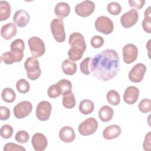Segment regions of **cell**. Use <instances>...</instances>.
<instances>
[{"label":"cell","mask_w":151,"mask_h":151,"mask_svg":"<svg viewBox=\"0 0 151 151\" xmlns=\"http://www.w3.org/2000/svg\"><path fill=\"white\" fill-rule=\"evenodd\" d=\"M93 77L103 81L113 79L120 70V58L113 49H106L96 54L90 61Z\"/></svg>","instance_id":"6da1fadb"},{"label":"cell","mask_w":151,"mask_h":151,"mask_svg":"<svg viewBox=\"0 0 151 151\" xmlns=\"http://www.w3.org/2000/svg\"><path fill=\"white\" fill-rule=\"evenodd\" d=\"M27 77L31 80L38 79L41 74L39 61L34 57H28L24 63Z\"/></svg>","instance_id":"7a4b0ae2"},{"label":"cell","mask_w":151,"mask_h":151,"mask_svg":"<svg viewBox=\"0 0 151 151\" xmlns=\"http://www.w3.org/2000/svg\"><path fill=\"white\" fill-rule=\"evenodd\" d=\"M51 31L55 40L58 42H63L65 40L64 22L62 19L54 18L50 24Z\"/></svg>","instance_id":"3957f363"},{"label":"cell","mask_w":151,"mask_h":151,"mask_svg":"<svg viewBox=\"0 0 151 151\" xmlns=\"http://www.w3.org/2000/svg\"><path fill=\"white\" fill-rule=\"evenodd\" d=\"M28 44L31 52L34 58L42 56L45 52L44 41L38 37H32L28 40Z\"/></svg>","instance_id":"277c9868"},{"label":"cell","mask_w":151,"mask_h":151,"mask_svg":"<svg viewBox=\"0 0 151 151\" xmlns=\"http://www.w3.org/2000/svg\"><path fill=\"white\" fill-rule=\"evenodd\" d=\"M96 29L105 35L111 34L114 29V24L110 18L106 16L98 17L94 23Z\"/></svg>","instance_id":"5b68a950"},{"label":"cell","mask_w":151,"mask_h":151,"mask_svg":"<svg viewBox=\"0 0 151 151\" xmlns=\"http://www.w3.org/2000/svg\"><path fill=\"white\" fill-rule=\"evenodd\" d=\"M98 127V122L94 117H89L82 122L78 126V130L82 136H87L94 134Z\"/></svg>","instance_id":"8992f818"},{"label":"cell","mask_w":151,"mask_h":151,"mask_svg":"<svg viewBox=\"0 0 151 151\" xmlns=\"http://www.w3.org/2000/svg\"><path fill=\"white\" fill-rule=\"evenodd\" d=\"M95 9V4L91 1H84L77 4L74 8L76 14L81 17H87L91 15Z\"/></svg>","instance_id":"52a82bcc"},{"label":"cell","mask_w":151,"mask_h":151,"mask_svg":"<svg viewBox=\"0 0 151 151\" xmlns=\"http://www.w3.org/2000/svg\"><path fill=\"white\" fill-rule=\"evenodd\" d=\"M32 105L29 101H22L14 107V115L19 119L28 116L32 111Z\"/></svg>","instance_id":"ba28073f"},{"label":"cell","mask_w":151,"mask_h":151,"mask_svg":"<svg viewBox=\"0 0 151 151\" xmlns=\"http://www.w3.org/2000/svg\"><path fill=\"white\" fill-rule=\"evenodd\" d=\"M52 110L51 103L47 101H40L36 108V116L40 121H46L49 119Z\"/></svg>","instance_id":"9c48e42d"},{"label":"cell","mask_w":151,"mask_h":151,"mask_svg":"<svg viewBox=\"0 0 151 151\" xmlns=\"http://www.w3.org/2000/svg\"><path fill=\"white\" fill-rule=\"evenodd\" d=\"M146 71V67L143 63L135 64L129 73V78L133 83H140L144 78Z\"/></svg>","instance_id":"30bf717a"},{"label":"cell","mask_w":151,"mask_h":151,"mask_svg":"<svg viewBox=\"0 0 151 151\" xmlns=\"http://www.w3.org/2000/svg\"><path fill=\"white\" fill-rule=\"evenodd\" d=\"M123 61L127 64L133 63L137 58L138 49L133 44H127L124 46L122 50Z\"/></svg>","instance_id":"8fae6325"},{"label":"cell","mask_w":151,"mask_h":151,"mask_svg":"<svg viewBox=\"0 0 151 151\" xmlns=\"http://www.w3.org/2000/svg\"><path fill=\"white\" fill-rule=\"evenodd\" d=\"M139 13L135 9H132L124 13L120 17L122 25L125 28H129L134 25L138 21Z\"/></svg>","instance_id":"7c38bea8"},{"label":"cell","mask_w":151,"mask_h":151,"mask_svg":"<svg viewBox=\"0 0 151 151\" xmlns=\"http://www.w3.org/2000/svg\"><path fill=\"white\" fill-rule=\"evenodd\" d=\"M31 144L35 151H42L46 149L48 145V140L42 133H36L32 137Z\"/></svg>","instance_id":"4fadbf2b"},{"label":"cell","mask_w":151,"mask_h":151,"mask_svg":"<svg viewBox=\"0 0 151 151\" xmlns=\"http://www.w3.org/2000/svg\"><path fill=\"white\" fill-rule=\"evenodd\" d=\"M139 96V90L135 86L127 87L123 94V100L124 102L128 104H134Z\"/></svg>","instance_id":"5bb4252c"},{"label":"cell","mask_w":151,"mask_h":151,"mask_svg":"<svg viewBox=\"0 0 151 151\" xmlns=\"http://www.w3.org/2000/svg\"><path fill=\"white\" fill-rule=\"evenodd\" d=\"M30 16L29 13L24 9L17 11L13 17L14 23L19 27H25L29 22Z\"/></svg>","instance_id":"9a60e30c"},{"label":"cell","mask_w":151,"mask_h":151,"mask_svg":"<svg viewBox=\"0 0 151 151\" xmlns=\"http://www.w3.org/2000/svg\"><path fill=\"white\" fill-rule=\"evenodd\" d=\"M11 51L14 52L17 57V63L20 62L24 57L25 44L22 39L18 38L13 41L10 45Z\"/></svg>","instance_id":"2e32d148"},{"label":"cell","mask_w":151,"mask_h":151,"mask_svg":"<svg viewBox=\"0 0 151 151\" xmlns=\"http://www.w3.org/2000/svg\"><path fill=\"white\" fill-rule=\"evenodd\" d=\"M69 44L71 47H78L84 51L86 50V44L83 35L78 32H74L69 36Z\"/></svg>","instance_id":"e0dca14e"},{"label":"cell","mask_w":151,"mask_h":151,"mask_svg":"<svg viewBox=\"0 0 151 151\" xmlns=\"http://www.w3.org/2000/svg\"><path fill=\"white\" fill-rule=\"evenodd\" d=\"M59 137L64 143H71L76 138V134L74 129L68 126L63 127L59 131Z\"/></svg>","instance_id":"ac0fdd59"},{"label":"cell","mask_w":151,"mask_h":151,"mask_svg":"<svg viewBox=\"0 0 151 151\" xmlns=\"http://www.w3.org/2000/svg\"><path fill=\"white\" fill-rule=\"evenodd\" d=\"M17 32L16 24L12 22H9L1 27V35L4 39L9 40L16 35Z\"/></svg>","instance_id":"d6986e66"},{"label":"cell","mask_w":151,"mask_h":151,"mask_svg":"<svg viewBox=\"0 0 151 151\" xmlns=\"http://www.w3.org/2000/svg\"><path fill=\"white\" fill-rule=\"evenodd\" d=\"M122 132L121 128L117 124L107 126L103 131V136L106 140H111L119 137Z\"/></svg>","instance_id":"ffe728a7"},{"label":"cell","mask_w":151,"mask_h":151,"mask_svg":"<svg viewBox=\"0 0 151 151\" xmlns=\"http://www.w3.org/2000/svg\"><path fill=\"white\" fill-rule=\"evenodd\" d=\"M70 12L69 5L65 2H60L57 4L54 8L55 14L60 19L67 17Z\"/></svg>","instance_id":"44dd1931"},{"label":"cell","mask_w":151,"mask_h":151,"mask_svg":"<svg viewBox=\"0 0 151 151\" xmlns=\"http://www.w3.org/2000/svg\"><path fill=\"white\" fill-rule=\"evenodd\" d=\"M113 109L107 105L102 106L100 109L98 114L100 119L103 122H107L111 120L113 116Z\"/></svg>","instance_id":"7402d4cb"},{"label":"cell","mask_w":151,"mask_h":151,"mask_svg":"<svg viewBox=\"0 0 151 151\" xmlns=\"http://www.w3.org/2000/svg\"><path fill=\"white\" fill-rule=\"evenodd\" d=\"M62 70L63 73L66 75H73L77 71V64L70 59H65L62 63Z\"/></svg>","instance_id":"603a6c76"},{"label":"cell","mask_w":151,"mask_h":151,"mask_svg":"<svg viewBox=\"0 0 151 151\" xmlns=\"http://www.w3.org/2000/svg\"><path fill=\"white\" fill-rule=\"evenodd\" d=\"M79 111L84 115L91 114L94 109V104L93 101L88 99L83 100L79 104Z\"/></svg>","instance_id":"cb8c5ba5"},{"label":"cell","mask_w":151,"mask_h":151,"mask_svg":"<svg viewBox=\"0 0 151 151\" xmlns=\"http://www.w3.org/2000/svg\"><path fill=\"white\" fill-rule=\"evenodd\" d=\"M11 5L6 1H0V21H3L8 19L11 15Z\"/></svg>","instance_id":"d4e9b609"},{"label":"cell","mask_w":151,"mask_h":151,"mask_svg":"<svg viewBox=\"0 0 151 151\" xmlns=\"http://www.w3.org/2000/svg\"><path fill=\"white\" fill-rule=\"evenodd\" d=\"M63 105L66 109H73L75 107L76 101L74 94L71 92L63 95Z\"/></svg>","instance_id":"484cf974"},{"label":"cell","mask_w":151,"mask_h":151,"mask_svg":"<svg viewBox=\"0 0 151 151\" xmlns=\"http://www.w3.org/2000/svg\"><path fill=\"white\" fill-rule=\"evenodd\" d=\"M84 52L85 51L80 48L71 47L68 51V56L71 61H78L82 58Z\"/></svg>","instance_id":"4316f807"},{"label":"cell","mask_w":151,"mask_h":151,"mask_svg":"<svg viewBox=\"0 0 151 151\" xmlns=\"http://www.w3.org/2000/svg\"><path fill=\"white\" fill-rule=\"evenodd\" d=\"M1 97L5 102L11 103L15 100L16 94L11 88L6 87L2 90L1 93Z\"/></svg>","instance_id":"83f0119b"},{"label":"cell","mask_w":151,"mask_h":151,"mask_svg":"<svg viewBox=\"0 0 151 151\" xmlns=\"http://www.w3.org/2000/svg\"><path fill=\"white\" fill-rule=\"evenodd\" d=\"M150 6H149L144 12V19L142 21V27L143 30L147 33L151 32V11Z\"/></svg>","instance_id":"f1b7e54d"},{"label":"cell","mask_w":151,"mask_h":151,"mask_svg":"<svg viewBox=\"0 0 151 151\" xmlns=\"http://www.w3.org/2000/svg\"><path fill=\"white\" fill-rule=\"evenodd\" d=\"M106 99L107 102L113 106H117L120 102V94L114 90H110L107 93Z\"/></svg>","instance_id":"f546056e"},{"label":"cell","mask_w":151,"mask_h":151,"mask_svg":"<svg viewBox=\"0 0 151 151\" xmlns=\"http://www.w3.org/2000/svg\"><path fill=\"white\" fill-rule=\"evenodd\" d=\"M16 87L18 92L22 94H25L29 91L30 89V84L25 79L21 78L17 81Z\"/></svg>","instance_id":"4dcf8cb0"},{"label":"cell","mask_w":151,"mask_h":151,"mask_svg":"<svg viewBox=\"0 0 151 151\" xmlns=\"http://www.w3.org/2000/svg\"><path fill=\"white\" fill-rule=\"evenodd\" d=\"M57 83L60 87L62 95L71 92L72 84L70 80L67 79H61Z\"/></svg>","instance_id":"1f68e13d"},{"label":"cell","mask_w":151,"mask_h":151,"mask_svg":"<svg viewBox=\"0 0 151 151\" xmlns=\"http://www.w3.org/2000/svg\"><path fill=\"white\" fill-rule=\"evenodd\" d=\"M1 61L6 64H12L17 63V57L12 51H6L2 54Z\"/></svg>","instance_id":"d6a6232c"},{"label":"cell","mask_w":151,"mask_h":151,"mask_svg":"<svg viewBox=\"0 0 151 151\" xmlns=\"http://www.w3.org/2000/svg\"><path fill=\"white\" fill-rule=\"evenodd\" d=\"M47 94L50 98L55 99L61 95V91L60 86L57 84H54L50 86L47 90Z\"/></svg>","instance_id":"836d02e7"},{"label":"cell","mask_w":151,"mask_h":151,"mask_svg":"<svg viewBox=\"0 0 151 151\" xmlns=\"http://www.w3.org/2000/svg\"><path fill=\"white\" fill-rule=\"evenodd\" d=\"M107 9L111 15H117L122 11V6L117 2H111L107 4Z\"/></svg>","instance_id":"e575fe53"},{"label":"cell","mask_w":151,"mask_h":151,"mask_svg":"<svg viewBox=\"0 0 151 151\" xmlns=\"http://www.w3.org/2000/svg\"><path fill=\"white\" fill-rule=\"evenodd\" d=\"M139 110L143 113H147L151 111V101L149 99H142L138 105Z\"/></svg>","instance_id":"d590c367"},{"label":"cell","mask_w":151,"mask_h":151,"mask_svg":"<svg viewBox=\"0 0 151 151\" xmlns=\"http://www.w3.org/2000/svg\"><path fill=\"white\" fill-rule=\"evenodd\" d=\"M91 60V57H87L84 58L80 64V71L83 74L85 75H88L91 73L90 67Z\"/></svg>","instance_id":"8d00e7d4"},{"label":"cell","mask_w":151,"mask_h":151,"mask_svg":"<svg viewBox=\"0 0 151 151\" xmlns=\"http://www.w3.org/2000/svg\"><path fill=\"white\" fill-rule=\"evenodd\" d=\"M29 138V135L28 133L25 130L18 131L15 136V140L19 143H26Z\"/></svg>","instance_id":"74e56055"},{"label":"cell","mask_w":151,"mask_h":151,"mask_svg":"<svg viewBox=\"0 0 151 151\" xmlns=\"http://www.w3.org/2000/svg\"><path fill=\"white\" fill-rule=\"evenodd\" d=\"M13 128L9 124H4L1 128V136L3 139L10 138L13 134Z\"/></svg>","instance_id":"f35d334b"},{"label":"cell","mask_w":151,"mask_h":151,"mask_svg":"<svg viewBox=\"0 0 151 151\" xmlns=\"http://www.w3.org/2000/svg\"><path fill=\"white\" fill-rule=\"evenodd\" d=\"M104 38L100 35L93 36L90 40L91 45L94 48H99L104 44Z\"/></svg>","instance_id":"ab89813d"},{"label":"cell","mask_w":151,"mask_h":151,"mask_svg":"<svg viewBox=\"0 0 151 151\" xmlns=\"http://www.w3.org/2000/svg\"><path fill=\"white\" fill-rule=\"evenodd\" d=\"M4 151H25V148L21 145H18L14 143H7L4 147Z\"/></svg>","instance_id":"60d3db41"},{"label":"cell","mask_w":151,"mask_h":151,"mask_svg":"<svg viewBox=\"0 0 151 151\" xmlns=\"http://www.w3.org/2000/svg\"><path fill=\"white\" fill-rule=\"evenodd\" d=\"M128 3L130 7L134 8L137 9H140L143 7L145 4V0H137V1L129 0Z\"/></svg>","instance_id":"b9f144b4"},{"label":"cell","mask_w":151,"mask_h":151,"mask_svg":"<svg viewBox=\"0 0 151 151\" xmlns=\"http://www.w3.org/2000/svg\"><path fill=\"white\" fill-rule=\"evenodd\" d=\"M0 113H1L0 119L1 120H6L10 117V110L7 107L1 106Z\"/></svg>","instance_id":"7bdbcfd3"},{"label":"cell","mask_w":151,"mask_h":151,"mask_svg":"<svg viewBox=\"0 0 151 151\" xmlns=\"http://www.w3.org/2000/svg\"><path fill=\"white\" fill-rule=\"evenodd\" d=\"M151 132H149L145 136L144 142L143 143V147L145 150H150V143H151Z\"/></svg>","instance_id":"ee69618b"}]
</instances>
